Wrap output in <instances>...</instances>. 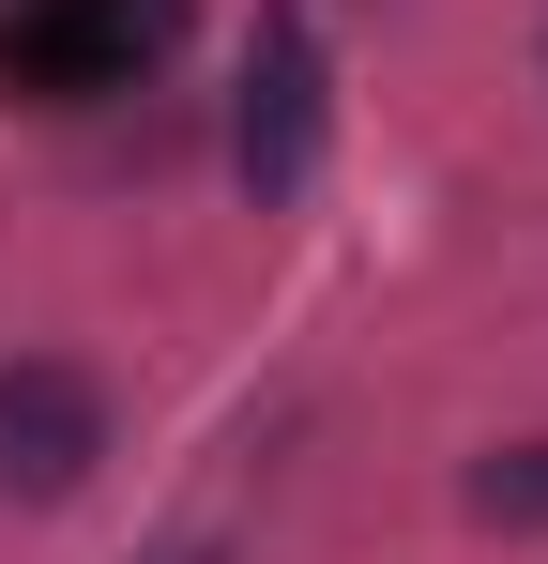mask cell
I'll use <instances>...</instances> for the list:
<instances>
[{
  "instance_id": "cell-1",
  "label": "cell",
  "mask_w": 548,
  "mask_h": 564,
  "mask_svg": "<svg viewBox=\"0 0 548 564\" xmlns=\"http://www.w3.org/2000/svg\"><path fill=\"white\" fill-rule=\"evenodd\" d=\"M183 46V0H0V93L15 107H107Z\"/></svg>"
},
{
  "instance_id": "cell-2",
  "label": "cell",
  "mask_w": 548,
  "mask_h": 564,
  "mask_svg": "<svg viewBox=\"0 0 548 564\" xmlns=\"http://www.w3.org/2000/svg\"><path fill=\"white\" fill-rule=\"evenodd\" d=\"M320 122H336V62H320L305 0H260V31H244V93H229V169H244L260 214L320 184Z\"/></svg>"
},
{
  "instance_id": "cell-3",
  "label": "cell",
  "mask_w": 548,
  "mask_h": 564,
  "mask_svg": "<svg viewBox=\"0 0 548 564\" xmlns=\"http://www.w3.org/2000/svg\"><path fill=\"white\" fill-rule=\"evenodd\" d=\"M107 473V381L62 351H0V503H77Z\"/></svg>"
},
{
  "instance_id": "cell-4",
  "label": "cell",
  "mask_w": 548,
  "mask_h": 564,
  "mask_svg": "<svg viewBox=\"0 0 548 564\" xmlns=\"http://www.w3.org/2000/svg\"><path fill=\"white\" fill-rule=\"evenodd\" d=\"M472 519H487V534H548V443L472 458Z\"/></svg>"
}]
</instances>
